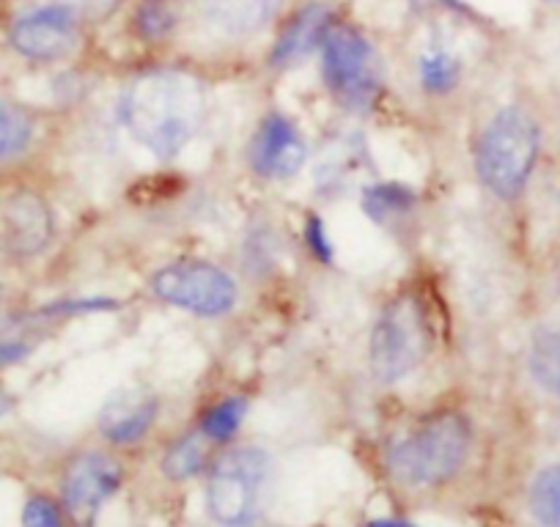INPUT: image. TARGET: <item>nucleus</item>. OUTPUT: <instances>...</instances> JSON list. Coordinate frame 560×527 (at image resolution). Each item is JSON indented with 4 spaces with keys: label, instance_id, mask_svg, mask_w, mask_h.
Returning a JSON list of instances; mask_svg holds the SVG:
<instances>
[{
    "label": "nucleus",
    "instance_id": "obj_23",
    "mask_svg": "<svg viewBox=\"0 0 560 527\" xmlns=\"http://www.w3.org/2000/svg\"><path fill=\"white\" fill-rule=\"evenodd\" d=\"M52 3L69 9L85 25L105 23L124 7V0H52Z\"/></svg>",
    "mask_w": 560,
    "mask_h": 527
},
{
    "label": "nucleus",
    "instance_id": "obj_26",
    "mask_svg": "<svg viewBox=\"0 0 560 527\" xmlns=\"http://www.w3.org/2000/svg\"><path fill=\"white\" fill-rule=\"evenodd\" d=\"M12 407H14V396L7 390V387L0 385V418L7 415V412H12Z\"/></svg>",
    "mask_w": 560,
    "mask_h": 527
},
{
    "label": "nucleus",
    "instance_id": "obj_1",
    "mask_svg": "<svg viewBox=\"0 0 560 527\" xmlns=\"http://www.w3.org/2000/svg\"><path fill=\"white\" fill-rule=\"evenodd\" d=\"M207 110L203 83L185 69H149L121 94L129 136L158 157L171 160L196 138Z\"/></svg>",
    "mask_w": 560,
    "mask_h": 527
},
{
    "label": "nucleus",
    "instance_id": "obj_11",
    "mask_svg": "<svg viewBox=\"0 0 560 527\" xmlns=\"http://www.w3.org/2000/svg\"><path fill=\"white\" fill-rule=\"evenodd\" d=\"M250 168L264 179H289L305 163V141L300 129L280 113H269L258 124L247 149Z\"/></svg>",
    "mask_w": 560,
    "mask_h": 527
},
{
    "label": "nucleus",
    "instance_id": "obj_17",
    "mask_svg": "<svg viewBox=\"0 0 560 527\" xmlns=\"http://www.w3.org/2000/svg\"><path fill=\"white\" fill-rule=\"evenodd\" d=\"M530 374L544 390L560 396V330H538L530 347Z\"/></svg>",
    "mask_w": 560,
    "mask_h": 527
},
{
    "label": "nucleus",
    "instance_id": "obj_14",
    "mask_svg": "<svg viewBox=\"0 0 560 527\" xmlns=\"http://www.w3.org/2000/svg\"><path fill=\"white\" fill-rule=\"evenodd\" d=\"M158 418V399L143 387H124L113 393L100 412V432L110 443H138Z\"/></svg>",
    "mask_w": 560,
    "mask_h": 527
},
{
    "label": "nucleus",
    "instance_id": "obj_13",
    "mask_svg": "<svg viewBox=\"0 0 560 527\" xmlns=\"http://www.w3.org/2000/svg\"><path fill=\"white\" fill-rule=\"evenodd\" d=\"M280 0H192L196 17L218 39L242 42L272 23Z\"/></svg>",
    "mask_w": 560,
    "mask_h": 527
},
{
    "label": "nucleus",
    "instance_id": "obj_20",
    "mask_svg": "<svg viewBox=\"0 0 560 527\" xmlns=\"http://www.w3.org/2000/svg\"><path fill=\"white\" fill-rule=\"evenodd\" d=\"M34 138V121L20 107L0 102V160L25 152Z\"/></svg>",
    "mask_w": 560,
    "mask_h": 527
},
{
    "label": "nucleus",
    "instance_id": "obj_25",
    "mask_svg": "<svg viewBox=\"0 0 560 527\" xmlns=\"http://www.w3.org/2000/svg\"><path fill=\"white\" fill-rule=\"evenodd\" d=\"M308 242H311V247H314L316 250V256L319 258H330V242H327V234H325V225L319 223V220H311V225H308Z\"/></svg>",
    "mask_w": 560,
    "mask_h": 527
},
{
    "label": "nucleus",
    "instance_id": "obj_29",
    "mask_svg": "<svg viewBox=\"0 0 560 527\" xmlns=\"http://www.w3.org/2000/svg\"><path fill=\"white\" fill-rule=\"evenodd\" d=\"M549 3H560V0H549Z\"/></svg>",
    "mask_w": 560,
    "mask_h": 527
},
{
    "label": "nucleus",
    "instance_id": "obj_24",
    "mask_svg": "<svg viewBox=\"0 0 560 527\" xmlns=\"http://www.w3.org/2000/svg\"><path fill=\"white\" fill-rule=\"evenodd\" d=\"M23 525L25 527H63L61 522V511L58 505L52 503L50 497H31L25 503L23 511Z\"/></svg>",
    "mask_w": 560,
    "mask_h": 527
},
{
    "label": "nucleus",
    "instance_id": "obj_16",
    "mask_svg": "<svg viewBox=\"0 0 560 527\" xmlns=\"http://www.w3.org/2000/svg\"><path fill=\"white\" fill-rule=\"evenodd\" d=\"M418 78L420 85L429 91V94H451V91L459 85L462 78V63L459 58L451 52V47L445 45H429L427 50L420 52L418 58Z\"/></svg>",
    "mask_w": 560,
    "mask_h": 527
},
{
    "label": "nucleus",
    "instance_id": "obj_12",
    "mask_svg": "<svg viewBox=\"0 0 560 527\" xmlns=\"http://www.w3.org/2000/svg\"><path fill=\"white\" fill-rule=\"evenodd\" d=\"M52 239V212L36 192H12L0 203V245L14 256H36Z\"/></svg>",
    "mask_w": 560,
    "mask_h": 527
},
{
    "label": "nucleus",
    "instance_id": "obj_2",
    "mask_svg": "<svg viewBox=\"0 0 560 527\" xmlns=\"http://www.w3.org/2000/svg\"><path fill=\"white\" fill-rule=\"evenodd\" d=\"M538 157V127L522 107H503L481 132L476 171L487 190L514 201L525 190Z\"/></svg>",
    "mask_w": 560,
    "mask_h": 527
},
{
    "label": "nucleus",
    "instance_id": "obj_9",
    "mask_svg": "<svg viewBox=\"0 0 560 527\" xmlns=\"http://www.w3.org/2000/svg\"><path fill=\"white\" fill-rule=\"evenodd\" d=\"M121 483V467L105 454H83L63 476V508L78 527L94 525L96 514Z\"/></svg>",
    "mask_w": 560,
    "mask_h": 527
},
{
    "label": "nucleus",
    "instance_id": "obj_28",
    "mask_svg": "<svg viewBox=\"0 0 560 527\" xmlns=\"http://www.w3.org/2000/svg\"><path fill=\"white\" fill-rule=\"evenodd\" d=\"M555 276H558V289H560V258H558V267H555Z\"/></svg>",
    "mask_w": 560,
    "mask_h": 527
},
{
    "label": "nucleus",
    "instance_id": "obj_6",
    "mask_svg": "<svg viewBox=\"0 0 560 527\" xmlns=\"http://www.w3.org/2000/svg\"><path fill=\"white\" fill-rule=\"evenodd\" d=\"M269 478L267 450L242 445L220 456L212 467L207 489L209 514L220 525H245L256 516L258 500H261L264 483Z\"/></svg>",
    "mask_w": 560,
    "mask_h": 527
},
{
    "label": "nucleus",
    "instance_id": "obj_18",
    "mask_svg": "<svg viewBox=\"0 0 560 527\" xmlns=\"http://www.w3.org/2000/svg\"><path fill=\"white\" fill-rule=\"evenodd\" d=\"M207 440H209L207 434L198 432V434H187V437H182L179 443L171 445L168 454H165L163 459L165 476L176 478V481L196 476V472L207 465Z\"/></svg>",
    "mask_w": 560,
    "mask_h": 527
},
{
    "label": "nucleus",
    "instance_id": "obj_19",
    "mask_svg": "<svg viewBox=\"0 0 560 527\" xmlns=\"http://www.w3.org/2000/svg\"><path fill=\"white\" fill-rule=\"evenodd\" d=\"M530 511L544 527H560V465L536 476L530 487Z\"/></svg>",
    "mask_w": 560,
    "mask_h": 527
},
{
    "label": "nucleus",
    "instance_id": "obj_15",
    "mask_svg": "<svg viewBox=\"0 0 560 527\" xmlns=\"http://www.w3.org/2000/svg\"><path fill=\"white\" fill-rule=\"evenodd\" d=\"M185 20L182 0H138L129 14V28L147 45H160L179 31Z\"/></svg>",
    "mask_w": 560,
    "mask_h": 527
},
{
    "label": "nucleus",
    "instance_id": "obj_3",
    "mask_svg": "<svg viewBox=\"0 0 560 527\" xmlns=\"http://www.w3.org/2000/svg\"><path fill=\"white\" fill-rule=\"evenodd\" d=\"M470 450V423L459 412H440L393 445L390 470L404 483L438 487L462 470Z\"/></svg>",
    "mask_w": 560,
    "mask_h": 527
},
{
    "label": "nucleus",
    "instance_id": "obj_27",
    "mask_svg": "<svg viewBox=\"0 0 560 527\" xmlns=\"http://www.w3.org/2000/svg\"><path fill=\"white\" fill-rule=\"evenodd\" d=\"M365 527H409V525H404V522H371V525Z\"/></svg>",
    "mask_w": 560,
    "mask_h": 527
},
{
    "label": "nucleus",
    "instance_id": "obj_22",
    "mask_svg": "<svg viewBox=\"0 0 560 527\" xmlns=\"http://www.w3.org/2000/svg\"><path fill=\"white\" fill-rule=\"evenodd\" d=\"M245 399H223L220 405H214L212 410L203 415L201 432L207 434L214 443H223L236 434V429L242 426V418H245Z\"/></svg>",
    "mask_w": 560,
    "mask_h": 527
},
{
    "label": "nucleus",
    "instance_id": "obj_10",
    "mask_svg": "<svg viewBox=\"0 0 560 527\" xmlns=\"http://www.w3.org/2000/svg\"><path fill=\"white\" fill-rule=\"evenodd\" d=\"M336 17V9L327 0H308L300 9H294L287 23L280 25L272 47H269V67L278 69V72L300 67L311 52L319 50L322 39H325L327 28Z\"/></svg>",
    "mask_w": 560,
    "mask_h": 527
},
{
    "label": "nucleus",
    "instance_id": "obj_8",
    "mask_svg": "<svg viewBox=\"0 0 560 527\" xmlns=\"http://www.w3.org/2000/svg\"><path fill=\"white\" fill-rule=\"evenodd\" d=\"M83 28L85 23H80L69 9L50 0L45 7L20 14L9 31V39L20 56L50 63L61 61L78 50L80 42H83Z\"/></svg>",
    "mask_w": 560,
    "mask_h": 527
},
{
    "label": "nucleus",
    "instance_id": "obj_21",
    "mask_svg": "<svg viewBox=\"0 0 560 527\" xmlns=\"http://www.w3.org/2000/svg\"><path fill=\"white\" fill-rule=\"evenodd\" d=\"M415 196L401 185H376L363 196V209L376 223H387L412 207Z\"/></svg>",
    "mask_w": 560,
    "mask_h": 527
},
{
    "label": "nucleus",
    "instance_id": "obj_4",
    "mask_svg": "<svg viewBox=\"0 0 560 527\" xmlns=\"http://www.w3.org/2000/svg\"><path fill=\"white\" fill-rule=\"evenodd\" d=\"M432 349L427 314L412 292H401L382 308L369 341L371 371L380 382L404 379L412 374Z\"/></svg>",
    "mask_w": 560,
    "mask_h": 527
},
{
    "label": "nucleus",
    "instance_id": "obj_5",
    "mask_svg": "<svg viewBox=\"0 0 560 527\" xmlns=\"http://www.w3.org/2000/svg\"><path fill=\"white\" fill-rule=\"evenodd\" d=\"M322 78L327 89L352 110H365L380 94L382 67L374 45L358 25L332 20L322 39Z\"/></svg>",
    "mask_w": 560,
    "mask_h": 527
},
{
    "label": "nucleus",
    "instance_id": "obj_7",
    "mask_svg": "<svg viewBox=\"0 0 560 527\" xmlns=\"http://www.w3.org/2000/svg\"><path fill=\"white\" fill-rule=\"evenodd\" d=\"M152 292L196 316H223L236 305V283L207 261H174L154 272Z\"/></svg>",
    "mask_w": 560,
    "mask_h": 527
}]
</instances>
